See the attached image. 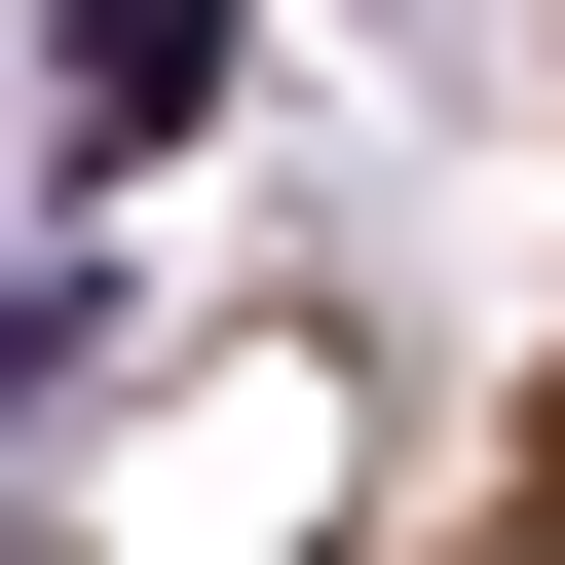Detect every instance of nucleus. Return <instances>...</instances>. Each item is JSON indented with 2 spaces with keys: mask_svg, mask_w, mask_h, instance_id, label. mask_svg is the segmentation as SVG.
Wrapping results in <instances>:
<instances>
[{
  "mask_svg": "<svg viewBox=\"0 0 565 565\" xmlns=\"http://www.w3.org/2000/svg\"><path fill=\"white\" fill-rule=\"evenodd\" d=\"M189 76H226V0H76V151H189Z\"/></svg>",
  "mask_w": 565,
  "mask_h": 565,
  "instance_id": "f257e3e1",
  "label": "nucleus"
}]
</instances>
